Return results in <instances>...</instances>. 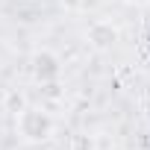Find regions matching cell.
<instances>
[{
    "instance_id": "1",
    "label": "cell",
    "mask_w": 150,
    "mask_h": 150,
    "mask_svg": "<svg viewBox=\"0 0 150 150\" xmlns=\"http://www.w3.org/2000/svg\"><path fill=\"white\" fill-rule=\"evenodd\" d=\"M15 127H18V135L24 141H30V144H41V141H47L53 135V118L44 109H38V106L21 109Z\"/></svg>"
},
{
    "instance_id": "3",
    "label": "cell",
    "mask_w": 150,
    "mask_h": 150,
    "mask_svg": "<svg viewBox=\"0 0 150 150\" xmlns=\"http://www.w3.org/2000/svg\"><path fill=\"white\" fill-rule=\"evenodd\" d=\"M88 41H91L97 50H109V47L118 41V27L109 24V21H97V24L88 30Z\"/></svg>"
},
{
    "instance_id": "2",
    "label": "cell",
    "mask_w": 150,
    "mask_h": 150,
    "mask_svg": "<svg viewBox=\"0 0 150 150\" xmlns=\"http://www.w3.org/2000/svg\"><path fill=\"white\" fill-rule=\"evenodd\" d=\"M59 74H62L59 59H56L50 50H38V53L33 56V77H35L38 83H53Z\"/></svg>"
}]
</instances>
